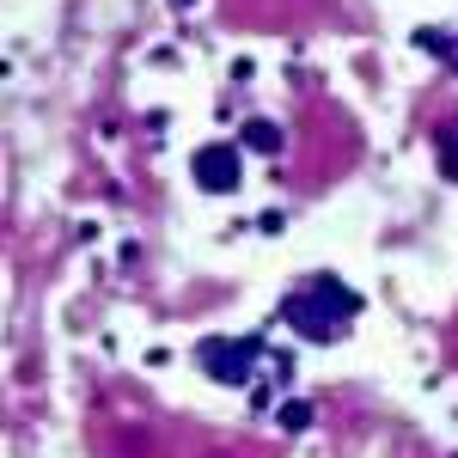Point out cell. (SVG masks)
<instances>
[{"instance_id": "1", "label": "cell", "mask_w": 458, "mask_h": 458, "mask_svg": "<svg viewBox=\"0 0 458 458\" xmlns=\"http://www.w3.org/2000/svg\"><path fill=\"white\" fill-rule=\"evenodd\" d=\"M354 318H360V293L343 287L336 276H312V282H300L282 300V324L300 330L306 343H336Z\"/></svg>"}, {"instance_id": "2", "label": "cell", "mask_w": 458, "mask_h": 458, "mask_svg": "<svg viewBox=\"0 0 458 458\" xmlns=\"http://www.w3.org/2000/svg\"><path fill=\"white\" fill-rule=\"evenodd\" d=\"M263 336H208L202 349H196V360H202V373L208 379H220V386H250V367L263 360Z\"/></svg>"}, {"instance_id": "3", "label": "cell", "mask_w": 458, "mask_h": 458, "mask_svg": "<svg viewBox=\"0 0 458 458\" xmlns=\"http://www.w3.org/2000/svg\"><path fill=\"white\" fill-rule=\"evenodd\" d=\"M190 177H196L208 196H226V190H239V147H233V141L196 147V159H190Z\"/></svg>"}, {"instance_id": "4", "label": "cell", "mask_w": 458, "mask_h": 458, "mask_svg": "<svg viewBox=\"0 0 458 458\" xmlns=\"http://www.w3.org/2000/svg\"><path fill=\"white\" fill-rule=\"evenodd\" d=\"M239 141H245L250 153H282V141H287V135L276 129V123H269V116H250V123H245V135H239Z\"/></svg>"}, {"instance_id": "5", "label": "cell", "mask_w": 458, "mask_h": 458, "mask_svg": "<svg viewBox=\"0 0 458 458\" xmlns=\"http://www.w3.org/2000/svg\"><path fill=\"white\" fill-rule=\"evenodd\" d=\"M416 43H422V49H434V55H446V62L458 68V37L453 31H422Z\"/></svg>"}, {"instance_id": "6", "label": "cell", "mask_w": 458, "mask_h": 458, "mask_svg": "<svg viewBox=\"0 0 458 458\" xmlns=\"http://www.w3.org/2000/svg\"><path fill=\"white\" fill-rule=\"evenodd\" d=\"M282 422H287V428H306V422H312V403H287Z\"/></svg>"}]
</instances>
